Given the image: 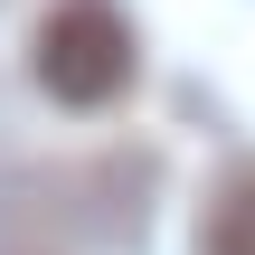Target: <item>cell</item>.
<instances>
[{
  "mask_svg": "<svg viewBox=\"0 0 255 255\" xmlns=\"http://www.w3.org/2000/svg\"><path fill=\"white\" fill-rule=\"evenodd\" d=\"M142 161H85V170H47V161H9L0 170V255H85L142 237Z\"/></svg>",
  "mask_w": 255,
  "mask_h": 255,
  "instance_id": "1",
  "label": "cell"
},
{
  "mask_svg": "<svg viewBox=\"0 0 255 255\" xmlns=\"http://www.w3.org/2000/svg\"><path fill=\"white\" fill-rule=\"evenodd\" d=\"M28 76H38V95L66 104V114L123 104L132 76H142V38H132V19H123V0H47L38 28H28Z\"/></svg>",
  "mask_w": 255,
  "mask_h": 255,
  "instance_id": "2",
  "label": "cell"
},
{
  "mask_svg": "<svg viewBox=\"0 0 255 255\" xmlns=\"http://www.w3.org/2000/svg\"><path fill=\"white\" fill-rule=\"evenodd\" d=\"M199 255H255V151L218 170V189L199 208Z\"/></svg>",
  "mask_w": 255,
  "mask_h": 255,
  "instance_id": "3",
  "label": "cell"
}]
</instances>
